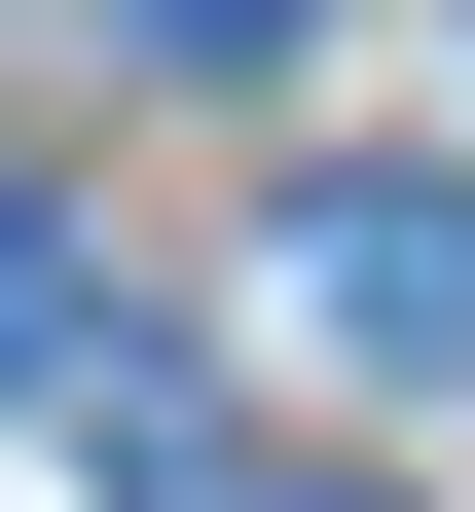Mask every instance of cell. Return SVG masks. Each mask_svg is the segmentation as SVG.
<instances>
[{
    "mask_svg": "<svg viewBox=\"0 0 475 512\" xmlns=\"http://www.w3.org/2000/svg\"><path fill=\"white\" fill-rule=\"evenodd\" d=\"M293 330L366 403H475V183H293Z\"/></svg>",
    "mask_w": 475,
    "mask_h": 512,
    "instance_id": "cell-1",
    "label": "cell"
},
{
    "mask_svg": "<svg viewBox=\"0 0 475 512\" xmlns=\"http://www.w3.org/2000/svg\"><path fill=\"white\" fill-rule=\"evenodd\" d=\"M0 403H74V220H37V147H0Z\"/></svg>",
    "mask_w": 475,
    "mask_h": 512,
    "instance_id": "cell-2",
    "label": "cell"
},
{
    "mask_svg": "<svg viewBox=\"0 0 475 512\" xmlns=\"http://www.w3.org/2000/svg\"><path fill=\"white\" fill-rule=\"evenodd\" d=\"M147 512H366V476H256V439H110Z\"/></svg>",
    "mask_w": 475,
    "mask_h": 512,
    "instance_id": "cell-3",
    "label": "cell"
},
{
    "mask_svg": "<svg viewBox=\"0 0 475 512\" xmlns=\"http://www.w3.org/2000/svg\"><path fill=\"white\" fill-rule=\"evenodd\" d=\"M293 37H329V0H147V74H293Z\"/></svg>",
    "mask_w": 475,
    "mask_h": 512,
    "instance_id": "cell-4",
    "label": "cell"
}]
</instances>
